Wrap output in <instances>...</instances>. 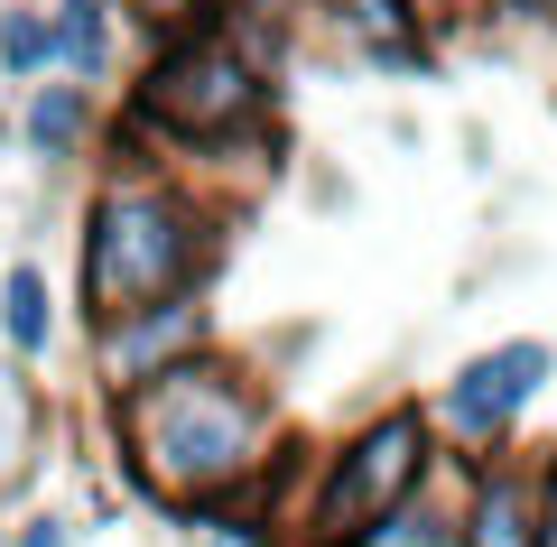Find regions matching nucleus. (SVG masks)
<instances>
[{"mask_svg": "<svg viewBox=\"0 0 557 547\" xmlns=\"http://www.w3.org/2000/svg\"><path fill=\"white\" fill-rule=\"evenodd\" d=\"M121 418V446H131V473L159 510H223L233 492H251L260 473L278 464V427H270V399L242 362H223L214 344L168 362V372L112 390Z\"/></svg>", "mask_w": 557, "mask_h": 547, "instance_id": "f257e3e1", "label": "nucleus"}, {"mask_svg": "<svg viewBox=\"0 0 557 547\" xmlns=\"http://www.w3.org/2000/svg\"><path fill=\"white\" fill-rule=\"evenodd\" d=\"M223 223L205 204H186L168 176H112L84 214V251H75V297L84 325H112V315L149 307V297L205 288L223 260Z\"/></svg>", "mask_w": 557, "mask_h": 547, "instance_id": "f03ea898", "label": "nucleus"}, {"mask_svg": "<svg viewBox=\"0 0 557 547\" xmlns=\"http://www.w3.org/2000/svg\"><path fill=\"white\" fill-rule=\"evenodd\" d=\"M131 112L149 121L168 149L214 158V149H233V139L270 130V65H260L223 20H196V28H177V38L159 47V65H149V84H139Z\"/></svg>", "mask_w": 557, "mask_h": 547, "instance_id": "7ed1b4c3", "label": "nucleus"}, {"mask_svg": "<svg viewBox=\"0 0 557 547\" xmlns=\"http://www.w3.org/2000/svg\"><path fill=\"white\" fill-rule=\"evenodd\" d=\"M437 473V418L418 409V399H399V409L362 418L354 436H344V455L325 464V492L307 501V547L317 538H344V529H362L372 510H391L399 492H418Z\"/></svg>", "mask_w": 557, "mask_h": 547, "instance_id": "20e7f679", "label": "nucleus"}, {"mask_svg": "<svg viewBox=\"0 0 557 547\" xmlns=\"http://www.w3.org/2000/svg\"><path fill=\"white\" fill-rule=\"evenodd\" d=\"M548 372H557V344H539V334L483 344L474 362H456V381L437 390V418L465 436V446H502V436L530 418V399L548 390Z\"/></svg>", "mask_w": 557, "mask_h": 547, "instance_id": "39448f33", "label": "nucleus"}, {"mask_svg": "<svg viewBox=\"0 0 557 547\" xmlns=\"http://www.w3.org/2000/svg\"><path fill=\"white\" fill-rule=\"evenodd\" d=\"M94 334H102V352H94L102 390H131V381H149V372H168V362L214 344V307H205V288H177V297H149V307L94 325Z\"/></svg>", "mask_w": 557, "mask_h": 547, "instance_id": "423d86ee", "label": "nucleus"}, {"mask_svg": "<svg viewBox=\"0 0 557 547\" xmlns=\"http://www.w3.org/2000/svg\"><path fill=\"white\" fill-rule=\"evenodd\" d=\"M539 492H548V473L520 455L483 464L456 501V547H539Z\"/></svg>", "mask_w": 557, "mask_h": 547, "instance_id": "0eeeda50", "label": "nucleus"}, {"mask_svg": "<svg viewBox=\"0 0 557 547\" xmlns=\"http://www.w3.org/2000/svg\"><path fill=\"white\" fill-rule=\"evenodd\" d=\"M317 547H456V501L437 492V473L418 492H399L391 510H372L362 529H344V538H317Z\"/></svg>", "mask_w": 557, "mask_h": 547, "instance_id": "6e6552de", "label": "nucleus"}, {"mask_svg": "<svg viewBox=\"0 0 557 547\" xmlns=\"http://www.w3.org/2000/svg\"><path fill=\"white\" fill-rule=\"evenodd\" d=\"M112 38H121V0H57V10H47V57L75 84L112 75Z\"/></svg>", "mask_w": 557, "mask_h": 547, "instance_id": "1a4fd4ad", "label": "nucleus"}, {"mask_svg": "<svg viewBox=\"0 0 557 547\" xmlns=\"http://www.w3.org/2000/svg\"><path fill=\"white\" fill-rule=\"evenodd\" d=\"M84 139H94V84H38L28 94V149L47 167H65V158H84Z\"/></svg>", "mask_w": 557, "mask_h": 547, "instance_id": "9d476101", "label": "nucleus"}, {"mask_svg": "<svg viewBox=\"0 0 557 547\" xmlns=\"http://www.w3.org/2000/svg\"><path fill=\"white\" fill-rule=\"evenodd\" d=\"M0 334H10V352H28V362H38L47 334H57V315H47V278L28 270V260H10V278H0Z\"/></svg>", "mask_w": 557, "mask_h": 547, "instance_id": "9b49d317", "label": "nucleus"}, {"mask_svg": "<svg viewBox=\"0 0 557 547\" xmlns=\"http://www.w3.org/2000/svg\"><path fill=\"white\" fill-rule=\"evenodd\" d=\"M47 10H0V75L20 84V75H47Z\"/></svg>", "mask_w": 557, "mask_h": 547, "instance_id": "f8f14e48", "label": "nucleus"}, {"mask_svg": "<svg viewBox=\"0 0 557 547\" xmlns=\"http://www.w3.org/2000/svg\"><path fill=\"white\" fill-rule=\"evenodd\" d=\"M20 547H75V529H65V520H28Z\"/></svg>", "mask_w": 557, "mask_h": 547, "instance_id": "ddd939ff", "label": "nucleus"}, {"mask_svg": "<svg viewBox=\"0 0 557 547\" xmlns=\"http://www.w3.org/2000/svg\"><path fill=\"white\" fill-rule=\"evenodd\" d=\"M493 10H520V20H557V0H493Z\"/></svg>", "mask_w": 557, "mask_h": 547, "instance_id": "4468645a", "label": "nucleus"}]
</instances>
